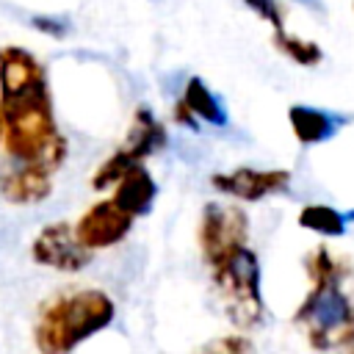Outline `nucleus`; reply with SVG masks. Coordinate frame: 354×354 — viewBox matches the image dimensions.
I'll return each mask as SVG.
<instances>
[{
    "label": "nucleus",
    "instance_id": "1",
    "mask_svg": "<svg viewBox=\"0 0 354 354\" xmlns=\"http://www.w3.org/2000/svg\"><path fill=\"white\" fill-rule=\"evenodd\" d=\"M0 111L8 158L58 171L66 160V138L58 130L47 72L33 53L17 44L0 47Z\"/></svg>",
    "mask_w": 354,
    "mask_h": 354
},
{
    "label": "nucleus",
    "instance_id": "2",
    "mask_svg": "<svg viewBox=\"0 0 354 354\" xmlns=\"http://www.w3.org/2000/svg\"><path fill=\"white\" fill-rule=\"evenodd\" d=\"M307 274L313 288L293 313V326L307 335V343L315 351L354 348V299L343 288L354 274L351 263L332 254L326 246H318L307 257Z\"/></svg>",
    "mask_w": 354,
    "mask_h": 354
},
{
    "label": "nucleus",
    "instance_id": "3",
    "mask_svg": "<svg viewBox=\"0 0 354 354\" xmlns=\"http://www.w3.org/2000/svg\"><path fill=\"white\" fill-rule=\"evenodd\" d=\"M116 318L113 299L100 288H64L39 304L33 346L41 354H66Z\"/></svg>",
    "mask_w": 354,
    "mask_h": 354
},
{
    "label": "nucleus",
    "instance_id": "4",
    "mask_svg": "<svg viewBox=\"0 0 354 354\" xmlns=\"http://www.w3.org/2000/svg\"><path fill=\"white\" fill-rule=\"evenodd\" d=\"M260 277V260L249 246L235 249L218 268H213V285L224 301V313L241 332L257 329L266 318Z\"/></svg>",
    "mask_w": 354,
    "mask_h": 354
},
{
    "label": "nucleus",
    "instance_id": "5",
    "mask_svg": "<svg viewBox=\"0 0 354 354\" xmlns=\"http://www.w3.org/2000/svg\"><path fill=\"white\" fill-rule=\"evenodd\" d=\"M166 138H169L166 127L149 111V105H138L136 113H133V122H130V130H127L124 141L91 174V188L94 191H105V188L116 185L133 166H138L147 158H152L155 152H160L166 147Z\"/></svg>",
    "mask_w": 354,
    "mask_h": 354
},
{
    "label": "nucleus",
    "instance_id": "6",
    "mask_svg": "<svg viewBox=\"0 0 354 354\" xmlns=\"http://www.w3.org/2000/svg\"><path fill=\"white\" fill-rule=\"evenodd\" d=\"M249 238V216L238 205H221L207 202L199 216V249L202 260L213 268H218L235 249L246 246Z\"/></svg>",
    "mask_w": 354,
    "mask_h": 354
},
{
    "label": "nucleus",
    "instance_id": "7",
    "mask_svg": "<svg viewBox=\"0 0 354 354\" xmlns=\"http://www.w3.org/2000/svg\"><path fill=\"white\" fill-rule=\"evenodd\" d=\"M91 249H86L75 232V224L69 221H53L47 227L39 230V235L30 243V257L44 266V268H55V271H83L91 263Z\"/></svg>",
    "mask_w": 354,
    "mask_h": 354
},
{
    "label": "nucleus",
    "instance_id": "8",
    "mask_svg": "<svg viewBox=\"0 0 354 354\" xmlns=\"http://www.w3.org/2000/svg\"><path fill=\"white\" fill-rule=\"evenodd\" d=\"M133 230V216L127 210H122L113 199H102L94 202L77 221H75V232L80 238V243L91 252L97 249H111L116 243H122Z\"/></svg>",
    "mask_w": 354,
    "mask_h": 354
},
{
    "label": "nucleus",
    "instance_id": "9",
    "mask_svg": "<svg viewBox=\"0 0 354 354\" xmlns=\"http://www.w3.org/2000/svg\"><path fill=\"white\" fill-rule=\"evenodd\" d=\"M210 185L227 196L243 199V202H260L266 196L282 194L290 185L288 169H252L238 166L232 171H216L210 174Z\"/></svg>",
    "mask_w": 354,
    "mask_h": 354
},
{
    "label": "nucleus",
    "instance_id": "10",
    "mask_svg": "<svg viewBox=\"0 0 354 354\" xmlns=\"http://www.w3.org/2000/svg\"><path fill=\"white\" fill-rule=\"evenodd\" d=\"M53 174L39 163L8 158L0 169V196L11 205H39L53 194Z\"/></svg>",
    "mask_w": 354,
    "mask_h": 354
},
{
    "label": "nucleus",
    "instance_id": "11",
    "mask_svg": "<svg viewBox=\"0 0 354 354\" xmlns=\"http://www.w3.org/2000/svg\"><path fill=\"white\" fill-rule=\"evenodd\" d=\"M288 122H290V130H293L296 141L304 144V147H313V144H324V141L335 138L351 122V116L329 111V108L296 102V105L288 108Z\"/></svg>",
    "mask_w": 354,
    "mask_h": 354
},
{
    "label": "nucleus",
    "instance_id": "12",
    "mask_svg": "<svg viewBox=\"0 0 354 354\" xmlns=\"http://www.w3.org/2000/svg\"><path fill=\"white\" fill-rule=\"evenodd\" d=\"M155 196H158V183H155V177L149 174V169H147L144 163H138V166H133V169L116 183V191H113L111 199H113L122 210H127L133 218H138V216H147V213L152 210Z\"/></svg>",
    "mask_w": 354,
    "mask_h": 354
},
{
    "label": "nucleus",
    "instance_id": "13",
    "mask_svg": "<svg viewBox=\"0 0 354 354\" xmlns=\"http://www.w3.org/2000/svg\"><path fill=\"white\" fill-rule=\"evenodd\" d=\"M183 102L199 116V122L221 130L230 124V116H227V105L224 100L199 77V75H191L185 80V88H183Z\"/></svg>",
    "mask_w": 354,
    "mask_h": 354
},
{
    "label": "nucleus",
    "instance_id": "14",
    "mask_svg": "<svg viewBox=\"0 0 354 354\" xmlns=\"http://www.w3.org/2000/svg\"><path fill=\"white\" fill-rule=\"evenodd\" d=\"M346 213L335 210L332 205H304L301 213H299V227L301 230H310V232H318L324 238H343L346 235Z\"/></svg>",
    "mask_w": 354,
    "mask_h": 354
},
{
    "label": "nucleus",
    "instance_id": "15",
    "mask_svg": "<svg viewBox=\"0 0 354 354\" xmlns=\"http://www.w3.org/2000/svg\"><path fill=\"white\" fill-rule=\"evenodd\" d=\"M271 44H274L285 58H290V61L299 64V66H318V64L324 61V50H321L318 41L299 39V36L288 33L285 28H282V30H274Z\"/></svg>",
    "mask_w": 354,
    "mask_h": 354
},
{
    "label": "nucleus",
    "instance_id": "16",
    "mask_svg": "<svg viewBox=\"0 0 354 354\" xmlns=\"http://www.w3.org/2000/svg\"><path fill=\"white\" fill-rule=\"evenodd\" d=\"M243 6H249L260 19H266L274 30L285 28V6L279 0H243Z\"/></svg>",
    "mask_w": 354,
    "mask_h": 354
},
{
    "label": "nucleus",
    "instance_id": "17",
    "mask_svg": "<svg viewBox=\"0 0 354 354\" xmlns=\"http://www.w3.org/2000/svg\"><path fill=\"white\" fill-rule=\"evenodd\" d=\"M30 25L47 36H55V39H64L69 33V19L66 17H33Z\"/></svg>",
    "mask_w": 354,
    "mask_h": 354
},
{
    "label": "nucleus",
    "instance_id": "18",
    "mask_svg": "<svg viewBox=\"0 0 354 354\" xmlns=\"http://www.w3.org/2000/svg\"><path fill=\"white\" fill-rule=\"evenodd\" d=\"M171 116H174V122H177V124H183V127H188V130H199V116H196V113L183 102V97L174 102Z\"/></svg>",
    "mask_w": 354,
    "mask_h": 354
},
{
    "label": "nucleus",
    "instance_id": "19",
    "mask_svg": "<svg viewBox=\"0 0 354 354\" xmlns=\"http://www.w3.org/2000/svg\"><path fill=\"white\" fill-rule=\"evenodd\" d=\"M207 348H218V351H235V354H243V351H252V343L243 337V332H238V335H232V337H224V340L210 343Z\"/></svg>",
    "mask_w": 354,
    "mask_h": 354
},
{
    "label": "nucleus",
    "instance_id": "20",
    "mask_svg": "<svg viewBox=\"0 0 354 354\" xmlns=\"http://www.w3.org/2000/svg\"><path fill=\"white\" fill-rule=\"evenodd\" d=\"M301 6H313L315 11H324V6H321V0H299Z\"/></svg>",
    "mask_w": 354,
    "mask_h": 354
},
{
    "label": "nucleus",
    "instance_id": "21",
    "mask_svg": "<svg viewBox=\"0 0 354 354\" xmlns=\"http://www.w3.org/2000/svg\"><path fill=\"white\" fill-rule=\"evenodd\" d=\"M346 218H348V221H354V207H351V210H346Z\"/></svg>",
    "mask_w": 354,
    "mask_h": 354
},
{
    "label": "nucleus",
    "instance_id": "22",
    "mask_svg": "<svg viewBox=\"0 0 354 354\" xmlns=\"http://www.w3.org/2000/svg\"><path fill=\"white\" fill-rule=\"evenodd\" d=\"M0 141H3V111H0Z\"/></svg>",
    "mask_w": 354,
    "mask_h": 354
},
{
    "label": "nucleus",
    "instance_id": "23",
    "mask_svg": "<svg viewBox=\"0 0 354 354\" xmlns=\"http://www.w3.org/2000/svg\"><path fill=\"white\" fill-rule=\"evenodd\" d=\"M351 8H354V3H351Z\"/></svg>",
    "mask_w": 354,
    "mask_h": 354
}]
</instances>
